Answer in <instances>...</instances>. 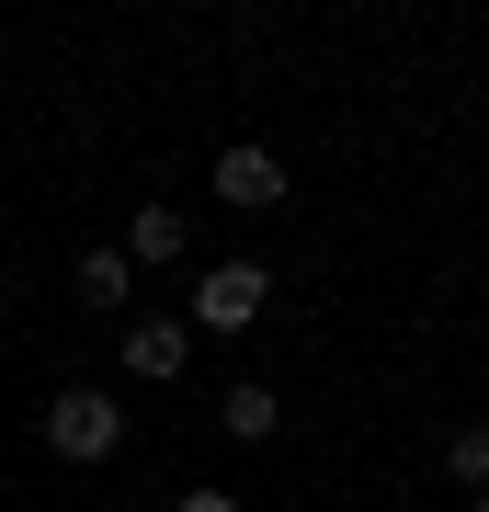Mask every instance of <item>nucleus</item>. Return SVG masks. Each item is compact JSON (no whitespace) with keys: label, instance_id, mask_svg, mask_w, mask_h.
Here are the masks:
<instances>
[{"label":"nucleus","instance_id":"f257e3e1","mask_svg":"<svg viewBox=\"0 0 489 512\" xmlns=\"http://www.w3.org/2000/svg\"><path fill=\"white\" fill-rule=\"evenodd\" d=\"M114 444H126V410H114L103 387H57V399H46V456H69V467H103Z\"/></svg>","mask_w":489,"mask_h":512},{"label":"nucleus","instance_id":"f03ea898","mask_svg":"<svg viewBox=\"0 0 489 512\" xmlns=\"http://www.w3.org/2000/svg\"><path fill=\"white\" fill-rule=\"evenodd\" d=\"M262 296H273L262 262H217V274H194V330H217V342H228V330L262 319Z\"/></svg>","mask_w":489,"mask_h":512},{"label":"nucleus","instance_id":"7ed1b4c3","mask_svg":"<svg viewBox=\"0 0 489 512\" xmlns=\"http://www.w3.org/2000/svg\"><path fill=\"white\" fill-rule=\"evenodd\" d=\"M217 205H251V217H262V205H285L273 148H228V160H217Z\"/></svg>","mask_w":489,"mask_h":512},{"label":"nucleus","instance_id":"20e7f679","mask_svg":"<svg viewBox=\"0 0 489 512\" xmlns=\"http://www.w3.org/2000/svg\"><path fill=\"white\" fill-rule=\"evenodd\" d=\"M182 353H194V330H182V319H137V330H126V376H148V387H171Z\"/></svg>","mask_w":489,"mask_h":512},{"label":"nucleus","instance_id":"39448f33","mask_svg":"<svg viewBox=\"0 0 489 512\" xmlns=\"http://www.w3.org/2000/svg\"><path fill=\"white\" fill-rule=\"evenodd\" d=\"M182 205H137V228H126V262H182Z\"/></svg>","mask_w":489,"mask_h":512},{"label":"nucleus","instance_id":"423d86ee","mask_svg":"<svg viewBox=\"0 0 489 512\" xmlns=\"http://www.w3.org/2000/svg\"><path fill=\"white\" fill-rule=\"evenodd\" d=\"M217 410H228V433H239V444H262V433H273V421H285V399H273V387H262V376H239V387H228V399H217Z\"/></svg>","mask_w":489,"mask_h":512},{"label":"nucleus","instance_id":"0eeeda50","mask_svg":"<svg viewBox=\"0 0 489 512\" xmlns=\"http://www.w3.org/2000/svg\"><path fill=\"white\" fill-rule=\"evenodd\" d=\"M69 285H80V308H126V285H137V274H126V251H80V274H69Z\"/></svg>","mask_w":489,"mask_h":512},{"label":"nucleus","instance_id":"6e6552de","mask_svg":"<svg viewBox=\"0 0 489 512\" xmlns=\"http://www.w3.org/2000/svg\"><path fill=\"white\" fill-rule=\"evenodd\" d=\"M444 467H455V478H467V490H489V421H467V433H455V444H444Z\"/></svg>","mask_w":489,"mask_h":512},{"label":"nucleus","instance_id":"1a4fd4ad","mask_svg":"<svg viewBox=\"0 0 489 512\" xmlns=\"http://www.w3.org/2000/svg\"><path fill=\"white\" fill-rule=\"evenodd\" d=\"M182 512H239V501L228 490H182Z\"/></svg>","mask_w":489,"mask_h":512},{"label":"nucleus","instance_id":"9d476101","mask_svg":"<svg viewBox=\"0 0 489 512\" xmlns=\"http://www.w3.org/2000/svg\"><path fill=\"white\" fill-rule=\"evenodd\" d=\"M467 512H489V490H467Z\"/></svg>","mask_w":489,"mask_h":512}]
</instances>
